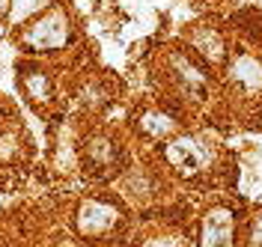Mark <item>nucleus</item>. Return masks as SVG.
<instances>
[{"label":"nucleus","instance_id":"obj_3","mask_svg":"<svg viewBox=\"0 0 262 247\" xmlns=\"http://www.w3.org/2000/svg\"><path fill=\"white\" fill-rule=\"evenodd\" d=\"M167 158L182 170H200V167L209 161V152L200 146L196 140H173L167 146Z\"/></svg>","mask_w":262,"mask_h":247},{"label":"nucleus","instance_id":"obj_6","mask_svg":"<svg viewBox=\"0 0 262 247\" xmlns=\"http://www.w3.org/2000/svg\"><path fill=\"white\" fill-rule=\"evenodd\" d=\"M146 247H185L179 238H158V241H149Z\"/></svg>","mask_w":262,"mask_h":247},{"label":"nucleus","instance_id":"obj_1","mask_svg":"<svg viewBox=\"0 0 262 247\" xmlns=\"http://www.w3.org/2000/svg\"><path fill=\"white\" fill-rule=\"evenodd\" d=\"M66 42V18L60 15V12H54V15L42 18L36 27H33L30 33H27V45H33V48H60Z\"/></svg>","mask_w":262,"mask_h":247},{"label":"nucleus","instance_id":"obj_4","mask_svg":"<svg viewBox=\"0 0 262 247\" xmlns=\"http://www.w3.org/2000/svg\"><path fill=\"white\" fill-rule=\"evenodd\" d=\"M114 223V209L101 206V203H83L78 214V227L83 232H101Z\"/></svg>","mask_w":262,"mask_h":247},{"label":"nucleus","instance_id":"obj_7","mask_svg":"<svg viewBox=\"0 0 262 247\" xmlns=\"http://www.w3.org/2000/svg\"><path fill=\"white\" fill-rule=\"evenodd\" d=\"M253 235H256V241H259V244H262V217H259V220H256V230H253Z\"/></svg>","mask_w":262,"mask_h":247},{"label":"nucleus","instance_id":"obj_2","mask_svg":"<svg viewBox=\"0 0 262 247\" xmlns=\"http://www.w3.org/2000/svg\"><path fill=\"white\" fill-rule=\"evenodd\" d=\"M200 235H203V247H229V241H232V217H229V212L217 209V212L206 214Z\"/></svg>","mask_w":262,"mask_h":247},{"label":"nucleus","instance_id":"obj_5","mask_svg":"<svg viewBox=\"0 0 262 247\" xmlns=\"http://www.w3.org/2000/svg\"><path fill=\"white\" fill-rule=\"evenodd\" d=\"M232 81L245 89H262V63L253 57H238L232 63Z\"/></svg>","mask_w":262,"mask_h":247}]
</instances>
